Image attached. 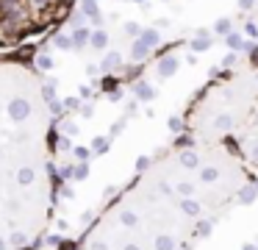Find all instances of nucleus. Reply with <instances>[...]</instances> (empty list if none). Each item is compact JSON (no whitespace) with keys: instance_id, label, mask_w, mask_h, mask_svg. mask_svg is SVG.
Returning a JSON list of instances; mask_svg holds the SVG:
<instances>
[{"instance_id":"obj_5","label":"nucleus","mask_w":258,"mask_h":250,"mask_svg":"<svg viewBox=\"0 0 258 250\" xmlns=\"http://www.w3.org/2000/svg\"><path fill=\"white\" fill-rule=\"evenodd\" d=\"M75 250H156L147 242L145 233H139L134 225L119 220L111 209L103 211L97 222L86 231V236L78 242Z\"/></svg>"},{"instance_id":"obj_3","label":"nucleus","mask_w":258,"mask_h":250,"mask_svg":"<svg viewBox=\"0 0 258 250\" xmlns=\"http://www.w3.org/2000/svg\"><path fill=\"white\" fill-rule=\"evenodd\" d=\"M258 103V67L244 64L208 83L186 114V131L197 142H230Z\"/></svg>"},{"instance_id":"obj_2","label":"nucleus","mask_w":258,"mask_h":250,"mask_svg":"<svg viewBox=\"0 0 258 250\" xmlns=\"http://www.w3.org/2000/svg\"><path fill=\"white\" fill-rule=\"evenodd\" d=\"M53 125L45 83L20 61H0V159L50 150Z\"/></svg>"},{"instance_id":"obj_6","label":"nucleus","mask_w":258,"mask_h":250,"mask_svg":"<svg viewBox=\"0 0 258 250\" xmlns=\"http://www.w3.org/2000/svg\"><path fill=\"white\" fill-rule=\"evenodd\" d=\"M230 142L247 167H258V103L244 120V125L230 136Z\"/></svg>"},{"instance_id":"obj_1","label":"nucleus","mask_w":258,"mask_h":250,"mask_svg":"<svg viewBox=\"0 0 258 250\" xmlns=\"http://www.w3.org/2000/svg\"><path fill=\"white\" fill-rule=\"evenodd\" d=\"M53 209L50 150L0 159V236L25 250L42 236Z\"/></svg>"},{"instance_id":"obj_4","label":"nucleus","mask_w":258,"mask_h":250,"mask_svg":"<svg viewBox=\"0 0 258 250\" xmlns=\"http://www.w3.org/2000/svg\"><path fill=\"white\" fill-rule=\"evenodd\" d=\"M78 0H0V56L45 39Z\"/></svg>"}]
</instances>
